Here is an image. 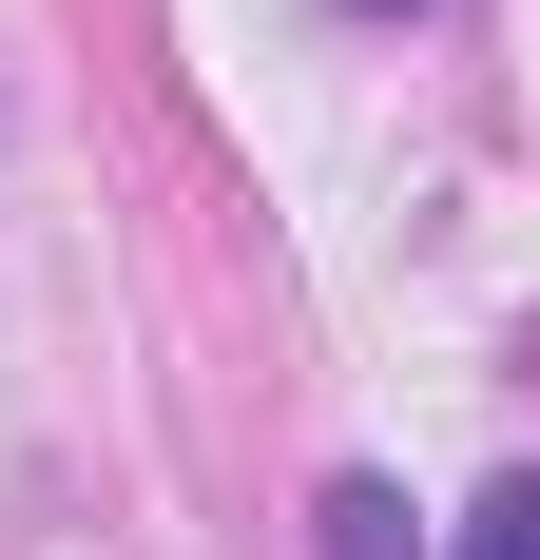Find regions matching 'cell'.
Listing matches in <instances>:
<instances>
[{"instance_id":"obj_1","label":"cell","mask_w":540,"mask_h":560,"mask_svg":"<svg viewBox=\"0 0 540 560\" xmlns=\"http://www.w3.org/2000/svg\"><path fill=\"white\" fill-rule=\"evenodd\" d=\"M386 522H406V503H386V483H348V503H328V560H406Z\"/></svg>"},{"instance_id":"obj_2","label":"cell","mask_w":540,"mask_h":560,"mask_svg":"<svg viewBox=\"0 0 540 560\" xmlns=\"http://www.w3.org/2000/svg\"><path fill=\"white\" fill-rule=\"evenodd\" d=\"M463 560H540V483H502V503L463 522Z\"/></svg>"}]
</instances>
